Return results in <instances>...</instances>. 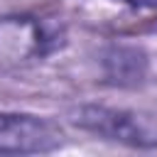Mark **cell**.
<instances>
[{
	"label": "cell",
	"mask_w": 157,
	"mask_h": 157,
	"mask_svg": "<svg viewBox=\"0 0 157 157\" xmlns=\"http://www.w3.org/2000/svg\"><path fill=\"white\" fill-rule=\"evenodd\" d=\"M69 120L101 140L135 150H157V115L103 103H81L69 110Z\"/></svg>",
	"instance_id": "obj_1"
},
{
	"label": "cell",
	"mask_w": 157,
	"mask_h": 157,
	"mask_svg": "<svg viewBox=\"0 0 157 157\" xmlns=\"http://www.w3.org/2000/svg\"><path fill=\"white\" fill-rule=\"evenodd\" d=\"M66 44V32L59 22L34 15L0 17V69H17L44 59Z\"/></svg>",
	"instance_id": "obj_2"
},
{
	"label": "cell",
	"mask_w": 157,
	"mask_h": 157,
	"mask_svg": "<svg viewBox=\"0 0 157 157\" xmlns=\"http://www.w3.org/2000/svg\"><path fill=\"white\" fill-rule=\"evenodd\" d=\"M64 145L61 128L34 113L0 110V155H47Z\"/></svg>",
	"instance_id": "obj_3"
},
{
	"label": "cell",
	"mask_w": 157,
	"mask_h": 157,
	"mask_svg": "<svg viewBox=\"0 0 157 157\" xmlns=\"http://www.w3.org/2000/svg\"><path fill=\"white\" fill-rule=\"evenodd\" d=\"M98 66L105 83L118 88H137L147 81L150 56L137 44L110 42L98 52Z\"/></svg>",
	"instance_id": "obj_4"
},
{
	"label": "cell",
	"mask_w": 157,
	"mask_h": 157,
	"mask_svg": "<svg viewBox=\"0 0 157 157\" xmlns=\"http://www.w3.org/2000/svg\"><path fill=\"white\" fill-rule=\"evenodd\" d=\"M130 7H157V0H123Z\"/></svg>",
	"instance_id": "obj_5"
}]
</instances>
